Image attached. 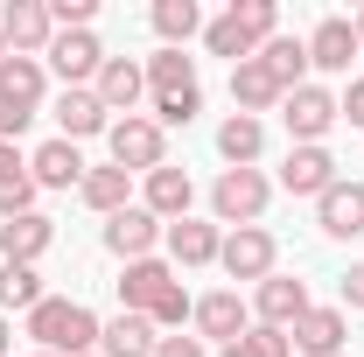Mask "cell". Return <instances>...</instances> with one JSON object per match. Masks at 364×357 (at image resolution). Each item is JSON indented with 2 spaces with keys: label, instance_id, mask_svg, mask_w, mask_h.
Wrapping results in <instances>:
<instances>
[{
  "label": "cell",
  "instance_id": "obj_25",
  "mask_svg": "<svg viewBox=\"0 0 364 357\" xmlns=\"http://www.w3.org/2000/svg\"><path fill=\"white\" fill-rule=\"evenodd\" d=\"M218 154H225V169H259V154H267V119L231 112L225 127H218Z\"/></svg>",
  "mask_w": 364,
  "mask_h": 357
},
{
  "label": "cell",
  "instance_id": "obj_19",
  "mask_svg": "<svg viewBox=\"0 0 364 357\" xmlns=\"http://www.w3.org/2000/svg\"><path fill=\"white\" fill-rule=\"evenodd\" d=\"M91 91H98V105H105V112H119V119H127V112L140 105V91H147V70H140L134 56H105V63H98V78H91Z\"/></svg>",
  "mask_w": 364,
  "mask_h": 357
},
{
  "label": "cell",
  "instance_id": "obj_27",
  "mask_svg": "<svg viewBox=\"0 0 364 357\" xmlns=\"http://www.w3.org/2000/svg\"><path fill=\"white\" fill-rule=\"evenodd\" d=\"M140 70H147V91H154V98H182V91H203V85H196V56H182V49H154V56H147Z\"/></svg>",
  "mask_w": 364,
  "mask_h": 357
},
{
  "label": "cell",
  "instance_id": "obj_23",
  "mask_svg": "<svg viewBox=\"0 0 364 357\" xmlns=\"http://www.w3.org/2000/svg\"><path fill=\"white\" fill-rule=\"evenodd\" d=\"M77 203L85 211H98V218H119V211H134V176L127 169H85V182H77Z\"/></svg>",
  "mask_w": 364,
  "mask_h": 357
},
{
  "label": "cell",
  "instance_id": "obj_18",
  "mask_svg": "<svg viewBox=\"0 0 364 357\" xmlns=\"http://www.w3.org/2000/svg\"><path fill=\"white\" fill-rule=\"evenodd\" d=\"M189 203H196V182H189V169H176V161H161V169L147 176V189H140V211H154L161 224H182Z\"/></svg>",
  "mask_w": 364,
  "mask_h": 357
},
{
  "label": "cell",
  "instance_id": "obj_10",
  "mask_svg": "<svg viewBox=\"0 0 364 357\" xmlns=\"http://www.w3.org/2000/svg\"><path fill=\"white\" fill-rule=\"evenodd\" d=\"M0 36H7L14 56H49V43H56L49 0H7V7H0Z\"/></svg>",
  "mask_w": 364,
  "mask_h": 357
},
{
  "label": "cell",
  "instance_id": "obj_31",
  "mask_svg": "<svg viewBox=\"0 0 364 357\" xmlns=\"http://www.w3.org/2000/svg\"><path fill=\"white\" fill-rule=\"evenodd\" d=\"M43 294H49V287H43V273H36V267H7V260H0V315H14V309L28 315Z\"/></svg>",
  "mask_w": 364,
  "mask_h": 357
},
{
  "label": "cell",
  "instance_id": "obj_29",
  "mask_svg": "<svg viewBox=\"0 0 364 357\" xmlns=\"http://www.w3.org/2000/svg\"><path fill=\"white\" fill-rule=\"evenodd\" d=\"M147 21H154L161 49H182L189 36H203V7H196V0H154V7H147Z\"/></svg>",
  "mask_w": 364,
  "mask_h": 357
},
{
  "label": "cell",
  "instance_id": "obj_24",
  "mask_svg": "<svg viewBox=\"0 0 364 357\" xmlns=\"http://www.w3.org/2000/svg\"><path fill=\"white\" fill-rule=\"evenodd\" d=\"M161 343V329L147 322V315H112V322H98V357H154Z\"/></svg>",
  "mask_w": 364,
  "mask_h": 357
},
{
  "label": "cell",
  "instance_id": "obj_43",
  "mask_svg": "<svg viewBox=\"0 0 364 357\" xmlns=\"http://www.w3.org/2000/svg\"><path fill=\"white\" fill-rule=\"evenodd\" d=\"M28 357H49V351H28Z\"/></svg>",
  "mask_w": 364,
  "mask_h": 357
},
{
  "label": "cell",
  "instance_id": "obj_17",
  "mask_svg": "<svg viewBox=\"0 0 364 357\" xmlns=\"http://www.w3.org/2000/svg\"><path fill=\"white\" fill-rule=\"evenodd\" d=\"M49 245H56V218H43V211L0 218V260H7V267H36Z\"/></svg>",
  "mask_w": 364,
  "mask_h": 357
},
{
  "label": "cell",
  "instance_id": "obj_1",
  "mask_svg": "<svg viewBox=\"0 0 364 357\" xmlns=\"http://www.w3.org/2000/svg\"><path fill=\"white\" fill-rule=\"evenodd\" d=\"M119 309H127V315H147L154 329H182L196 302L182 294V280H176L168 260H134V267L119 273Z\"/></svg>",
  "mask_w": 364,
  "mask_h": 357
},
{
  "label": "cell",
  "instance_id": "obj_8",
  "mask_svg": "<svg viewBox=\"0 0 364 357\" xmlns=\"http://www.w3.org/2000/svg\"><path fill=\"white\" fill-rule=\"evenodd\" d=\"M301 43H309V70H329V78H350V63L364 56L358 28H350V14H322Z\"/></svg>",
  "mask_w": 364,
  "mask_h": 357
},
{
  "label": "cell",
  "instance_id": "obj_14",
  "mask_svg": "<svg viewBox=\"0 0 364 357\" xmlns=\"http://www.w3.org/2000/svg\"><path fill=\"white\" fill-rule=\"evenodd\" d=\"M294 357H343L350 351V315L343 309H309L294 329H287Z\"/></svg>",
  "mask_w": 364,
  "mask_h": 357
},
{
  "label": "cell",
  "instance_id": "obj_9",
  "mask_svg": "<svg viewBox=\"0 0 364 357\" xmlns=\"http://www.w3.org/2000/svg\"><path fill=\"white\" fill-rule=\"evenodd\" d=\"M161 231H168V224L154 218V211H119V218H105V231H98V238H105V252H112V260H119V267H134V260H154V245H161Z\"/></svg>",
  "mask_w": 364,
  "mask_h": 357
},
{
  "label": "cell",
  "instance_id": "obj_7",
  "mask_svg": "<svg viewBox=\"0 0 364 357\" xmlns=\"http://www.w3.org/2000/svg\"><path fill=\"white\" fill-rule=\"evenodd\" d=\"M98 63H105V43H98L91 28H56V43H49V56H43V70H49V78H63V91L91 85Z\"/></svg>",
  "mask_w": 364,
  "mask_h": 357
},
{
  "label": "cell",
  "instance_id": "obj_39",
  "mask_svg": "<svg viewBox=\"0 0 364 357\" xmlns=\"http://www.w3.org/2000/svg\"><path fill=\"white\" fill-rule=\"evenodd\" d=\"M350 309H364V260L343 273V315H350Z\"/></svg>",
  "mask_w": 364,
  "mask_h": 357
},
{
  "label": "cell",
  "instance_id": "obj_16",
  "mask_svg": "<svg viewBox=\"0 0 364 357\" xmlns=\"http://www.w3.org/2000/svg\"><path fill=\"white\" fill-rule=\"evenodd\" d=\"M316 224H322V238H364V182L336 176L316 196Z\"/></svg>",
  "mask_w": 364,
  "mask_h": 357
},
{
  "label": "cell",
  "instance_id": "obj_34",
  "mask_svg": "<svg viewBox=\"0 0 364 357\" xmlns=\"http://www.w3.org/2000/svg\"><path fill=\"white\" fill-rule=\"evenodd\" d=\"M218 357H294V343H287V329H267V322H252L238 343H225Z\"/></svg>",
  "mask_w": 364,
  "mask_h": 357
},
{
  "label": "cell",
  "instance_id": "obj_33",
  "mask_svg": "<svg viewBox=\"0 0 364 357\" xmlns=\"http://www.w3.org/2000/svg\"><path fill=\"white\" fill-rule=\"evenodd\" d=\"M225 14H231V21H238V28H245V36H252L259 49L280 36V7H273V0H231Z\"/></svg>",
  "mask_w": 364,
  "mask_h": 357
},
{
  "label": "cell",
  "instance_id": "obj_35",
  "mask_svg": "<svg viewBox=\"0 0 364 357\" xmlns=\"http://www.w3.org/2000/svg\"><path fill=\"white\" fill-rule=\"evenodd\" d=\"M203 112V91H182V98H154V127L168 134V127H189Z\"/></svg>",
  "mask_w": 364,
  "mask_h": 357
},
{
  "label": "cell",
  "instance_id": "obj_4",
  "mask_svg": "<svg viewBox=\"0 0 364 357\" xmlns=\"http://www.w3.org/2000/svg\"><path fill=\"white\" fill-rule=\"evenodd\" d=\"M105 147H112V169H127V176H154V169L168 161V134L154 127V112L112 119V127H105Z\"/></svg>",
  "mask_w": 364,
  "mask_h": 357
},
{
  "label": "cell",
  "instance_id": "obj_12",
  "mask_svg": "<svg viewBox=\"0 0 364 357\" xmlns=\"http://www.w3.org/2000/svg\"><path fill=\"white\" fill-rule=\"evenodd\" d=\"M189 322H196V336H203V343H218V351H225V343H238V336L252 329V309L238 302V287H218V294H203V302L189 309Z\"/></svg>",
  "mask_w": 364,
  "mask_h": 357
},
{
  "label": "cell",
  "instance_id": "obj_28",
  "mask_svg": "<svg viewBox=\"0 0 364 357\" xmlns=\"http://www.w3.org/2000/svg\"><path fill=\"white\" fill-rule=\"evenodd\" d=\"M36 211V176H28V154L0 140V218H21Z\"/></svg>",
  "mask_w": 364,
  "mask_h": 357
},
{
  "label": "cell",
  "instance_id": "obj_41",
  "mask_svg": "<svg viewBox=\"0 0 364 357\" xmlns=\"http://www.w3.org/2000/svg\"><path fill=\"white\" fill-rule=\"evenodd\" d=\"M350 28H358V43H364V7H358V14H350Z\"/></svg>",
  "mask_w": 364,
  "mask_h": 357
},
{
  "label": "cell",
  "instance_id": "obj_32",
  "mask_svg": "<svg viewBox=\"0 0 364 357\" xmlns=\"http://www.w3.org/2000/svg\"><path fill=\"white\" fill-rule=\"evenodd\" d=\"M203 49L210 56H231V63H245V56H259V43L231 21V14H218V21H203Z\"/></svg>",
  "mask_w": 364,
  "mask_h": 357
},
{
  "label": "cell",
  "instance_id": "obj_22",
  "mask_svg": "<svg viewBox=\"0 0 364 357\" xmlns=\"http://www.w3.org/2000/svg\"><path fill=\"white\" fill-rule=\"evenodd\" d=\"M0 98L21 105V112H43V98H49L43 56H14V49H7V63H0Z\"/></svg>",
  "mask_w": 364,
  "mask_h": 357
},
{
  "label": "cell",
  "instance_id": "obj_3",
  "mask_svg": "<svg viewBox=\"0 0 364 357\" xmlns=\"http://www.w3.org/2000/svg\"><path fill=\"white\" fill-rule=\"evenodd\" d=\"M273 203V176L267 169H225V176L210 182V224H259Z\"/></svg>",
  "mask_w": 364,
  "mask_h": 357
},
{
  "label": "cell",
  "instance_id": "obj_15",
  "mask_svg": "<svg viewBox=\"0 0 364 357\" xmlns=\"http://www.w3.org/2000/svg\"><path fill=\"white\" fill-rule=\"evenodd\" d=\"M161 245H168V267H218V252H225V224L182 218V224L161 231Z\"/></svg>",
  "mask_w": 364,
  "mask_h": 357
},
{
  "label": "cell",
  "instance_id": "obj_26",
  "mask_svg": "<svg viewBox=\"0 0 364 357\" xmlns=\"http://www.w3.org/2000/svg\"><path fill=\"white\" fill-rule=\"evenodd\" d=\"M28 176H36V189H77V182H85V154H77L70 140H43V147L28 154Z\"/></svg>",
  "mask_w": 364,
  "mask_h": 357
},
{
  "label": "cell",
  "instance_id": "obj_11",
  "mask_svg": "<svg viewBox=\"0 0 364 357\" xmlns=\"http://www.w3.org/2000/svg\"><path fill=\"white\" fill-rule=\"evenodd\" d=\"M309 309H316L309 302V280H294V273H267L259 294H252V322H267V329H294Z\"/></svg>",
  "mask_w": 364,
  "mask_h": 357
},
{
  "label": "cell",
  "instance_id": "obj_21",
  "mask_svg": "<svg viewBox=\"0 0 364 357\" xmlns=\"http://www.w3.org/2000/svg\"><path fill=\"white\" fill-rule=\"evenodd\" d=\"M336 182V154L329 147H287V161H280V189L287 196H322Z\"/></svg>",
  "mask_w": 364,
  "mask_h": 357
},
{
  "label": "cell",
  "instance_id": "obj_42",
  "mask_svg": "<svg viewBox=\"0 0 364 357\" xmlns=\"http://www.w3.org/2000/svg\"><path fill=\"white\" fill-rule=\"evenodd\" d=\"M0 63H7V36H0Z\"/></svg>",
  "mask_w": 364,
  "mask_h": 357
},
{
  "label": "cell",
  "instance_id": "obj_38",
  "mask_svg": "<svg viewBox=\"0 0 364 357\" xmlns=\"http://www.w3.org/2000/svg\"><path fill=\"white\" fill-rule=\"evenodd\" d=\"M154 357H210V343H203V336H161Z\"/></svg>",
  "mask_w": 364,
  "mask_h": 357
},
{
  "label": "cell",
  "instance_id": "obj_6",
  "mask_svg": "<svg viewBox=\"0 0 364 357\" xmlns=\"http://www.w3.org/2000/svg\"><path fill=\"white\" fill-rule=\"evenodd\" d=\"M218 267L231 280H267V273H280V238H273L267 224H238V231H225Z\"/></svg>",
  "mask_w": 364,
  "mask_h": 357
},
{
  "label": "cell",
  "instance_id": "obj_44",
  "mask_svg": "<svg viewBox=\"0 0 364 357\" xmlns=\"http://www.w3.org/2000/svg\"><path fill=\"white\" fill-rule=\"evenodd\" d=\"M91 357H98V351H91Z\"/></svg>",
  "mask_w": 364,
  "mask_h": 357
},
{
  "label": "cell",
  "instance_id": "obj_20",
  "mask_svg": "<svg viewBox=\"0 0 364 357\" xmlns=\"http://www.w3.org/2000/svg\"><path fill=\"white\" fill-rule=\"evenodd\" d=\"M280 98H287V91L273 85V70L259 63V56H245V63H231V105H238V112H252V119H267V112H280Z\"/></svg>",
  "mask_w": 364,
  "mask_h": 357
},
{
  "label": "cell",
  "instance_id": "obj_40",
  "mask_svg": "<svg viewBox=\"0 0 364 357\" xmlns=\"http://www.w3.org/2000/svg\"><path fill=\"white\" fill-rule=\"evenodd\" d=\"M14 351V315H0V357Z\"/></svg>",
  "mask_w": 364,
  "mask_h": 357
},
{
  "label": "cell",
  "instance_id": "obj_36",
  "mask_svg": "<svg viewBox=\"0 0 364 357\" xmlns=\"http://www.w3.org/2000/svg\"><path fill=\"white\" fill-rule=\"evenodd\" d=\"M49 21L56 28H91L98 21V0H49Z\"/></svg>",
  "mask_w": 364,
  "mask_h": 357
},
{
  "label": "cell",
  "instance_id": "obj_2",
  "mask_svg": "<svg viewBox=\"0 0 364 357\" xmlns=\"http://www.w3.org/2000/svg\"><path fill=\"white\" fill-rule=\"evenodd\" d=\"M21 336L49 357H91L98 351V315L85 302H63V294H43L36 309L21 315Z\"/></svg>",
  "mask_w": 364,
  "mask_h": 357
},
{
  "label": "cell",
  "instance_id": "obj_30",
  "mask_svg": "<svg viewBox=\"0 0 364 357\" xmlns=\"http://www.w3.org/2000/svg\"><path fill=\"white\" fill-rule=\"evenodd\" d=\"M259 63L273 70V85H280V91L309 85V43H301V36H273V43L259 49Z\"/></svg>",
  "mask_w": 364,
  "mask_h": 357
},
{
  "label": "cell",
  "instance_id": "obj_13",
  "mask_svg": "<svg viewBox=\"0 0 364 357\" xmlns=\"http://www.w3.org/2000/svg\"><path fill=\"white\" fill-rule=\"evenodd\" d=\"M49 119H56V140H70V147L112 127V112L98 105V91H91V85H77V91H56V98H49Z\"/></svg>",
  "mask_w": 364,
  "mask_h": 357
},
{
  "label": "cell",
  "instance_id": "obj_37",
  "mask_svg": "<svg viewBox=\"0 0 364 357\" xmlns=\"http://www.w3.org/2000/svg\"><path fill=\"white\" fill-rule=\"evenodd\" d=\"M336 119H350V127L364 134V78H350V91L336 98Z\"/></svg>",
  "mask_w": 364,
  "mask_h": 357
},
{
  "label": "cell",
  "instance_id": "obj_5",
  "mask_svg": "<svg viewBox=\"0 0 364 357\" xmlns=\"http://www.w3.org/2000/svg\"><path fill=\"white\" fill-rule=\"evenodd\" d=\"M280 127L294 134V147H322L329 140V127H336V91L329 85H294L287 98H280Z\"/></svg>",
  "mask_w": 364,
  "mask_h": 357
}]
</instances>
